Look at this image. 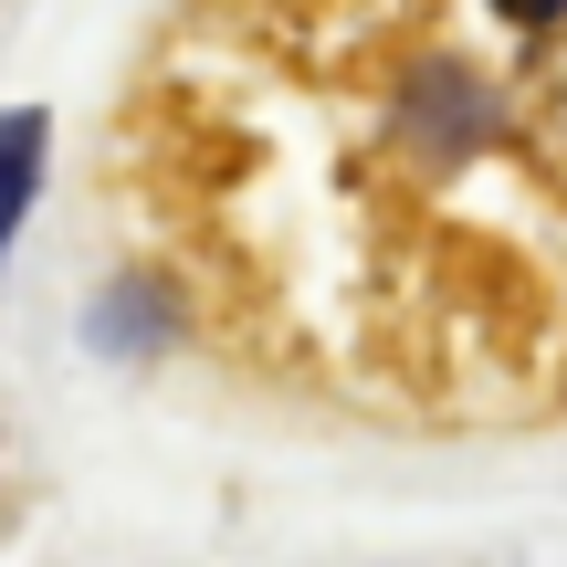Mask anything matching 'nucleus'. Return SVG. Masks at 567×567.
Masks as SVG:
<instances>
[{"label":"nucleus","mask_w":567,"mask_h":567,"mask_svg":"<svg viewBox=\"0 0 567 567\" xmlns=\"http://www.w3.org/2000/svg\"><path fill=\"white\" fill-rule=\"evenodd\" d=\"M494 21H515V32H557L567 21V0H484Z\"/></svg>","instance_id":"2"},{"label":"nucleus","mask_w":567,"mask_h":567,"mask_svg":"<svg viewBox=\"0 0 567 567\" xmlns=\"http://www.w3.org/2000/svg\"><path fill=\"white\" fill-rule=\"evenodd\" d=\"M32 179H42V116H0V243H11Z\"/></svg>","instance_id":"1"}]
</instances>
